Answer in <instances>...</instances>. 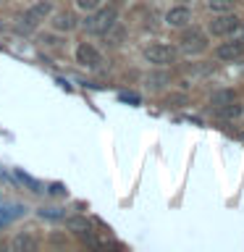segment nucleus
Instances as JSON below:
<instances>
[{
    "instance_id": "f257e3e1",
    "label": "nucleus",
    "mask_w": 244,
    "mask_h": 252,
    "mask_svg": "<svg viewBox=\"0 0 244 252\" xmlns=\"http://www.w3.org/2000/svg\"><path fill=\"white\" fill-rule=\"evenodd\" d=\"M116 19H118V11L113 5L100 8V11H94L92 16H87L84 29L90 32V34H108V32L116 27Z\"/></svg>"
},
{
    "instance_id": "f03ea898",
    "label": "nucleus",
    "mask_w": 244,
    "mask_h": 252,
    "mask_svg": "<svg viewBox=\"0 0 244 252\" xmlns=\"http://www.w3.org/2000/svg\"><path fill=\"white\" fill-rule=\"evenodd\" d=\"M179 47H181V53H186V55H197L208 47V34H205L202 29H186L179 39Z\"/></svg>"
},
{
    "instance_id": "7ed1b4c3",
    "label": "nucleus",
    "mask_w": 244,
    "mask_h": 252,
    "mask_svg": "<svg viewBox=\"0 0 244 252\" xmlns=\"http://www.w3.org/2000/svg\"><path fill=\"white\" fill-rule=\"evenodd\" d=\"M176 55H179L176 47L165 45V42H155V45H150L147 50H145V58L150 63H155V66H168V63L176 61Z\"/></svg>"
},
{
    "instance_id": "20e7f679",
    "label": "nucleus",
    "mask_w": 244,
    "mask_h": 252,
    "mask_svg": "<svg viewBox=\"0 0 244 252\" xmlns=\"http://www.w3.org/2000/svg\"><path fill=\"white\" fill-rule=\"evenodd\" d=\"M239 24H242V19H239V16H234L231 11H228V13H218L215 19L210 21V32L215 37H231V32L239 27Z\"/></svg>"
},
{
    "instance_id": "39448f33",
    "label": "nucleus",
    "mask_w": 244,
    "mask_h": 252,
    "mask_svg": "<svg viewBox=\"0 0 244 252\" xmlns=\"http://www.w3.org/2000/svg\"><path fill=\"white\" fill-rule=\"evenodd\" d=\"M244 55V39H228V42H220L218 50H215V58L218 61H236Z\"/></svg>"
},
{
    "instance_id": "423d86ee",
    "label": "nucleus",
    "mask_w": 244,
    "mask_h": 252,
    "mask_svg": "<svg viewBox=\"0 0 244 252\" xmlns=\"http://www.w3.org/2000/svg\"><path fill=\"white\" fill-rule=\"evenodd\" d=\"M50 13H53V5L47 3V0H39V3H34L27 13H24V19H21V21L27 24V27H37V24H39V21H45Z\"/></svg>"
},
{
    "instance_id": "0eeeda50",
    "label": "nucleus",
    "mask_w": 244,
    "mask_h": 252,
    "mask_svg": "<svg viewBox=\"0 0 244 252\" xmlns=\"http://www.w3.org/2000/svg\"><path fill=\"white\" fill-rule=\"evenodd\" d=\"M76 61L82 63V66H87V68H97L100 63H102V55L94 50L92 45H87V42H82L76 47Z\"/></svg>"
},
{
    "instance_id": "6e6552de",
    "label": "nucleus",
    "mask_w": 244,
    "mask_h": 252,
    "mask_svg": "<svg viewBox=\"0 0 244 252\" xmlns=\"http://www.w3.org/2000/svg\"><path fill=\"white\" fill-rule=\"evenodd\" d=\"M189 21H192V11H189L186 5H176V8H171V11L165 13V24L173 27V29H184Z\"/></svg>"
},
{
    "instance_id": "1a4fd4ad",
    "label": "nucleus",
    "mask_w": 244,
    "mask_h": 252,
    "mask_svg": "<svg viewBox=\"0 0 244 252\" xmlns=\"http://www.w3.org/2000/svg\"><path fill=\"white\" fill-rule=\"evenodd\" d=\"M37 247H39V242L29 234H19V236H13V242H11L13 252H34Z\"/></svg>"
},
{
    "instance_id": "9d476101",
    "label": "nucleus",
    "mask_w": 244,
    "mask_h": 252,
    "mask_svg": "<svg viewBox=\"0 0 244 252\" xmlns=\"http://www.w3.org/2000/svg\"><path fill=\"white\" fill-rule=\"evenodd\" d=\"M53 27L58 29V32H71L76 27V16L74 13H68V11H61V13H55V19H53Z\"/></svg>"
},
{
    "instance_id": "9b49d317",
    "label": "nucleus",
    "mask_w": 244,
    "mask_h": 252,
    "mask_svg": "<svg viewBox=\"0 0 244 252\" xmlns=\"http://www.w3.org/2000/svg\"><path fill=\"white\" fill-rule=\"evenodd\" d=\"M242 110H244V108L234 100V102H228V105H218L215 113H218L220 118H236V116H242Z\"/></svg>"
},
{
    "instance_id": "f8f14e48",
    "label": "nucleus",
    "mask_w": 244,
    "mask_h": 252,
    "mask_svg": "<svg viewBox=\"0 0 244 252\" xmlns=\"http://www.w3.org/2000/svg\"><path fill=\"white\" fill-rule=\"evenodd\" d=\"M236 100V92L234 90H220V92H215L213 94V105H228V102H234Z\"/></svg>"
},
{
    "instance_id": "ddd939ff",
    "label": "nucleus",
    "mask_w": 244,
    "mask_h": 252,
    "mask_svg": "<svg viewBox=\"0 0 244 252\" xmlns=\"http://www.w3.org/2000/svg\"><path fill=\"white\" fill-rule=\"evenodd\" d=\"M215 13H228V11H234V5H236V0H210L208 3Z\"/></svg>"
},
{
    "instance_id": "4468645a",
    "label": "nucleus",
    "mask_w": 244,
    "mask_h": 252,
    "mask_svg": "<svg viewBox=\"0 0 244 252\" xmlns=\"http://www.w3.org/2000/svg\"><path fill=\"white\" fill-rule=\"evenodd\" d=\"M16 176H19V179L24 181V184H27V187L31 189V192H37V194H39V192H45V187L39 184V181H34V179H31L29 173H24V171H16Z\"/></svg>"
},
{
    "instance_id": "2eb2a0df",
    "label": "nucleus",
    "mask_w": 244,
    "mask_h": 252,
    "mask_svg": "<svg viewBox=\"0 0 244 252\" xmlns=\"http://www.w3.org/2000/svg\"><path fill=\"white\" fill-rule=\"evenodd\" d=\"M66 223H68V228H74V231H76V234H84V231H92V228H90V223H87V220H84V218H68V220H66Z\"/></svg>"
},
{
    "instance_id": "dca6fc26",
    "label": "nucleus",
    "mask_w": 244,
    "mask_h": 252,
    "mask_svg": "<svg viewBox=\"0 0 244 252\" xmlns=\"http://www.w3.org/2000/svg\"><path fill=\"white\" fill-rule=\"evenodd\" d=\"M39 216L50 218V220H61V218H66V213H63L61 208H39Z\"/></svg>"
},
{
    "instance_id": "f3484780",
    "label": "nucleus",
    "mask_w": 244,
    "mask_h": 252,
    "mask_svg": "<svg viewBox=\"0 0 244 252\" xmlns=\"http://www.w3.org/2000/svg\"><path fill=\"white\" fill-rule=\"evenodd\" d=\"M102 0H76V5L82 8V11H97Z\"/></svg>"
},
{
    "instance_id": "a211bd4d",
    "label": "nucleus",
    "mask_w": 244,
    "mask_h": 252,
    "mask_svg": "<svg viewBox=\"0 0 244 252\" xmlns=\"http://www.w3.org/2000/svg\"><path fill=\"white\" fill-rule=\"evenodd\" d=\"M121 100H126V102H139V97H137V94H131V92H121Z\"/></svg>"
},
{
    "instance_id": "6ab92c4d",
    "label": "nucleus",
    "mask_w": 244,
    "mask_h": 252,
    "mask_svg": "<svg viewBox=\"0 0 244 252\" xmlns=\"http://www.w3.org/2000/svg\"><path fill=\"white\" fill-rule=\"evenodd\" d=\"M50 192H53V194H66V187H63V184H53Z\"/></svg>"
}]
</instances>
